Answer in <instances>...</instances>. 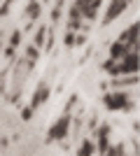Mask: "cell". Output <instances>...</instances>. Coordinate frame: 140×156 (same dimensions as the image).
<instances>
[{"instance_id":"6da1fadb","label":"cell","mask_w":140,"mask_h":156,"mask_svg":"<svg viewBox=\"0 0 140 156\" xmlns=\"http://www.w3.org/2000/svg\"><path fill=\"white\" fill-rule=\"evenodd\" d=\"M107 72H110V77H119V75H138V51H128L124 58L119 61H105L103 63Z\"/></svg>"},{"instance_id":"7a4b0ae2","label":"cell","mask_w":140,"mask_h":156,"mask_svg":"<svg viewBox=\"0 0 140 156\" xmlns=\"http://www.w3.org/2000/svg\"><path fill=\"white\" fill-rule=\"evenodd\" d=\"M103 105L112 112H126L133 107V103L128 100V91H110L103 96Z\"/></svg>"},{"instance_id":"3957f363","label":"cell","mask_w":140,"mask_h":156,"mask_svg":"<svg viewBox=\"0 0 140 156\" xmlns=\"http://www.w3.org/2000/svg\"><path fill=\"white\" fill-rule=\"evenodd\" d=\"M128 5H131V0H110L105 7V14H103V23H112V21H117L121 16V14L128 9Z\"/></svg>"},{"instance_id":"277c9868","label":"cell","mask_w":140,"mask_h":156,"mask_svg":"<svg viewBox=\"0 0 140 156\" xmlns=\"http://www.w3.org/2000/svg\"><path fill=\"white\" fill-rule=\"evenodd\" d=\"M70 133V114H61L52 126H49V140H66Z\"/></svg>"},{"instance_id":"5b68a950","label":"cell","mask_w":140,"mask_h":156,"mask_svg":"<svg viewBox=\"0 0 140 156\" xmlns=\"http://www.w3.org/2000/svg\"><path fill=\"white\" fill-rule=\"evenodd\" d=\"M73 5L80 9V14H82V19H84V21H96L103 0H75Z\"/></svg>"},{"instance_id":"8992f818","label":"cell","mask_w":140,"mask_h":156,"mask_svg":"<svg viewBox=\"0 0 140 156\" xmlns=\"http://www.w3.org/2000/svg\"><path fill=\"white\" fill-rule=\"evenodd\" d=\"M93 144H96V151L100 156L107 151V147H110V126L107 124H103L98 130H93Z\"/></svg>"},{"instance_id":"52a82bcc","label":"cell","mask_w":140,"mask_h":156,"mask_svg":"<svg viewBox=\"0 0 140 156\" xmlns=\"http://www.w3.org/2000/svg\"><path fill=\"white\" fill-rule=\"evenodd\" d=\"M119 42H121V44H126L131 51H138V23H135V21L119 35Z\"/></svg>"},{"instance_id":"ba28073f","label":"cell","mask_w":140,"mask_h":156,"mask_svg":"<svg viewBox=\"0 0 140 156\" xmlns=\"http://www.w3.org/2000/svg\"><path fill=\"white\" fill-rule=\"evenodd\" d=\"M47 98H49V86H47V84H40V89H38V91L33 93V98H31V107H33V110H38V107L47 100Z\"/></svg>"},{"instance_id":"9c48e42d","label":"cell","mask_w":140,"mask_h":156,"mask_svg":"<svg viewBox=\"0 0 140 156\" xmlns=\"http://www.w3.org/2000/svg\"><path fill=\"white\" fill-rule=\"evenodd\" d=\"M128 51H131V49H128L126 44H121L119 40L110 44V58H112V61H119V58H124V56H126Z\"/></svg>"},{"instance_id":"30bf717a","label":"cell","mask_w":140,"mask_h":156,"mask_svg":"<svg viewBox=\"0 0 140 156\" xmlns=\"http://www.w3.org/2000/svg\"><path fill=\"white\" fill-rule=\"evenodd\" d=\"M40 12H42V2L40 0H31L26 5V19H31V21H38V16H40Z\"/></svg>"},{"instance_id":"8fae6325","label":"cell","mask_w":140,"mask_h":156,"mask_svg":"<svg viewBox=\"0 0 140 156\" xmlns=\"http://www.w3.org/2000/svg\"><path fill=\"white\" fill-rule=\"evenodd\" d=\"M138 84V75H119L112 79V86H135Z\"/></svg>"},{"instance_id":"7c38bea8","label":"cell","mask_w":140,"mask_h":156,"mask_svg":"<svg viewBox=\"0 0 140 156\" xmlns=\"http://www.w3.org/2000/svg\"><path fill=\"white\" fill-rule=\"evenodd\" d=\"M93 154H96L93 140H84V142L80 144V149H77V156H93Z\"/></svg>"},{"instance_id":"4fadbf2b","label":"cell","mask_w":140,"mask_h":156,"mask_svg":"<svg viewBox=\"0 0 140 156\" xmlns=\"http://www.w3.org/2000/svg\"><path fill=\"white\" fill-rule=\"evenodd\" d=\"M47 33H49V28H45V26L38 28V33H35V37H33V47H42V44H45Z\"/></svg>"},{"instance_id":"5bb4252c","label":"cell","mask_w":140,"mask_h":156,"mask_svg":"<svg viewBox=\"0 0 140 156\" xmlns=\"http://www.w3.org/2000/svg\"><path fill=\"white\" fill-rule=\"evenodd\" d=\"M19 42H21V30H14V33H12V37H9V47L14 49Z\"/></svg>"},{"instance_id":"9a60e30c","label":"cell","mask_w":140,"mask_h":156,"mask_svg":"<svg viewBox=\"0 0 140 156\" xmlns=\"http://www.w3.org/2000/svg\"><path fill=\"white\" fill-rule=\"evenodd\" d=\"M33 61H38V49H35V47H28V63H33Z\"/></svg>"},{"instance_id":"2e32d148","label":"cell","mask_w":140,"mask_h":156,"mask_svg":"<svg viewBox=\"0 0 140 156\" xmlns=\"http://www.w3.org/2000/svg\"><path fill=\"white\" fill-rule=\"evenodd\" d=\"M75 37H77V35H75L73 30L68 33V35H66V47H73V44H75Z\"/></svg>"},{"instance_id":"e0dca14e","label":"cell","mask_w":140,"mask_h":156,"mask_svg":"<svg viewBox=\"0 0 140 156\" xmlns=\"http://www.w3.org/2000/svg\"><path fill=\"white\" fill-rule=\"evenodd\" d=\"M12 2H14V0H5V5L0 7V14H7V12H9V7H12Z\"/></svg>"},{"instance_id":"ac0fdd59","label":"cell","mask_w":140,"mask_h":156,"mask_svg":"<svg viewBox=\"0 0 140 156\" xmlns=\"http://www.w3.org/2000/svg\"><path fill=\"white\" fill-rule=\"evenodd\" d=\"M21 117H23V119H26V121H28V119L33 117V107H26V110L21 112Z\"/></svg>"},{"instance_id":"d6986e66","label":"cell","mask_w":140,"mask_h":156,"mask_svg":"<svg viewBox=\"0 0 140 156\" xmlns=\"http://www.w3.org/2000/svg\"><path fill=\"white\" fill-rule=\"evenodd\" d=\"M0 47H2V44H0Z\"/></svg>"}]
</instances>
